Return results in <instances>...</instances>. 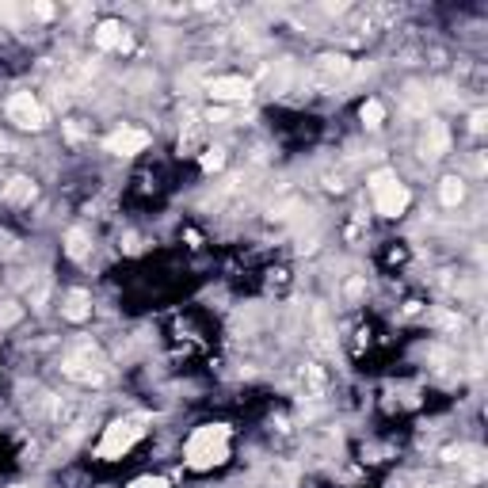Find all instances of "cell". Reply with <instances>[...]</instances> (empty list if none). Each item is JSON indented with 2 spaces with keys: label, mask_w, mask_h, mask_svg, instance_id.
Returning <instances> with one entry per match:
<instances>
[{
  "label": "cell",
  "mask_w": 488,
  "mask_h": 488,
  "mask_svg": "<svg viewBox=\"0 0 488 488\" xmlns=\"http://www.w3.org/2000/svg\"><path fill=\"white\" fill-rule=\"evenodd\" d=\"M370 191H374V206H378L382 218H401L408 203H412V191L397 180V172L390 168H378L370 172Z\"/></svg>",
  "instance_id": "2"
},
{
  "label": "cell",
  "mask_w": 488,
  "mask_h": 488,
  "mask_svg": "<svg viewBox=\"0 0 488 488\" xmlns=\"http://www.w3.org/2000/svg\"><path fill=\"white\" fill-rule=\"evenodd\" d=\"M439 198H442V206H458V203H462V198H465V187H462L458 176H447V180H442Z\"/></svg>",
  "instance_id": "13"
},
{
  "label": "cell",
  "mask_w": 488,
  "mask_h": 488,
  "mask_svg": "<svg viewBox=\"0 0 488 488\" xmlns=\"http://www.w3.org/2000/svg\"><path fill=\"white\" fill-rule=\"evenodd\" d=\"M65 374H69L73 382H81V385H99L107 378V370H103V362H99V355L92 351V347H84L81 355H69L65 359V366H61Z\"/></svg>",
  "instance_id": "4"
},
{
  "label": "cell",
  "mask_w": 488,
  "mask_h": 488,
  "mask_svg": "<svg viewBox=\"0 0 488 488\" xmlns=\"http://www.w3.org/2000/svg\"><path fill=\"white\" fill-rule=\"evenodd\" d=\"M359 115H362V122H366V126H382V118H385V107L378 103V99H366Z\"/></svg>",
  "instance_id": "15"
},
{
  "label": "cell",
  "mask_w": 488,
  "mask_h": 488,
  "mask_svg": "<svg viewBox=\"0 0 488 488\" xmlns=\"http://www.w3.org/2000/svg\"><path fill=\"white\" fill-rule=\"evenodd\" d=\"M221 164H225V153H221V149H206V157H203V168H206V172H218Z\"/></svg>",
  "instance_id": "16"
},
{
  "label": "cell",
  "mask_w": 488,
  "mask_h": 488,
  "mask_svg": "<svg viewBox=\"0 0 488 488\" xmlns=\"http://www.w3.org/2000/svg\"><path fill=\"white\" fill-rule=\"evenodd\" d=\"M96 46L99 50H126L130 46V35H126V27L115 24V19H107V24H99L96 27Z\"/></svg>",
  "instance_id": "8"
},
{
  "label": "cell",
  "mask_w": 488,
  "mask_h": 488,
  "mask_svg": "<svg viewBox=\"0 0 488 488\" xmlns=\"http://www.w3.org/2000/svg\"><path fill=\"white\" fill-rule=\"evenodd\" d=\"M206 92H210L214 103H237V99L252 96V81L248 76H218V81H210Z\"/></svg>",
  "instance_id": "6"
},
{
  "label": "cell",
  "mask_w": 488,
  "mask_h": 488,
  "mask_svg": "<svg viewBox=\"0 0 488 488\" xmlns=\"http://www.w3.org/2000/svg\"><path fill=\"white\" fill-rule=\"evenodd\" d=\"M229 454V427L225 424H206L187 439V465L191 469H210V465L225 462Z\"/></svg>",
  "instance_id": "1"
},
{
  "label": "cell",
  "mask_w": 488,
  "mask_h": 488,
  "mask_svg": "<svg viewBox=\"0 0 488 488\" xmlns=\"http://www.w3.org/2000/svg\"><path fill=\"white\" fill-rule=\"evenodd\" d=\"M351 73V61L343 58V54H325V58H317V76H325V81H340V76Z\"/></svg>",
  "instance_id": "11"
},
{
  "label": "cell",
  "mask_w": 488,
  "mask_h": 488,
  "mask_svg": "<svg viewBox=\"0 0 488 488\" xmlns=\"http://www.w3.org/2000/svg\"><path fill=\"white\" fill-rule=\"evenodd\" d=\"M35 180H27V176H16V180H8V187L0 191V198H4L8 206H27L31 198H35Z\"/></svg>",
  "instance_id": "9"
},
{
  "label": "cell",
  "mask_w": 488,
  "mask_h": 488,
  "mask_svg": "<svg viewBox=\"0 0 488 488\" xmlns=\"http://www.w3.org/2000/svg\"><path fill=\"white\" fill-rule=\"evenodd\" d=\"M19 320V305H8V309H0V325H16Z\"/></svg>",
  "instance_id": "17"
},
{
  "label": "cell",
  "mask_w": 488,
  "mask_h": 488,
  "mask_svg": "<svg viewBox=\"0 0 488 488\" xmlns=\"http://www.w3.org/2000/svg\"><path fill=\"white\" fill-rule=\"evenodd\" d=\"M134 488H168V484H164L161 477H141V481H138Z\"/></svg>",
  "instance_id": "18"
},
{
  "label": "cell",
  "mask_w": 488,
  "mask_h": 488,
  "mask_svg": "<svg viewBox=\"0 0 488 488\" xmlns=\"http://www.w3.org/2000/svg\"><path fill=\"white\" fill-rule=\"evenodd\" d=\"M103 146H107V153H115V157H134V153H141L149 146V134H146V130H130L126 126V130H115Z\"/></svg>",
  "instance_id": "7"
},
{
  "label": "cell",
  "mask_w": 488,
  "mask_h": 488,
  "mask_svg": "<svg viewBox=\"0 0 488 488\" xmlns=\"http://www.w3.org/2000/svg\"><path fill=\"white\" fill-rule=\"evenodd\" d=\"M61 317L65 320H88L92 317V298L84 290H69L65 294V305H61Z\"/></svg>",
  "instance_id": "10"
},
{
  "label": "cell",
  "mask_w": 488,
  "mask_h": 488,
  "mask_svg": "<svg viewBox=\"0 0 488 488\" xmlns=\"http://www.w3.org/2000/svg\"><path fill=\"white\" fill-rule=\"evenodd\" d=\"M138 439H141V427L134 420H118V424L107 427L103 442H99V458H118V454H126Z\"/></svg>",
  "instance_id": "5"
},
{
  "label": "cell",
  "mask_w": 488,
  "mask_h": 488,
  "mask_svg": "<svg viewBox=\"0 0 488 488\" xmlns=\"http://www.w3.org/2000/svg\"><path fill=\"white\" fill-rule=\"evenodd\" d=\"M447 146H450L447 126H442V122H431V130H427V138H424V153H427V157H442Z\"/></svg>",
  "instance_id": "12"
},
{
  "label": "cell",
  "mask_w": 488,
  "mask_h": 488,
  "mask_svg": "<svg viewBox=\"0 0 488 488\" xmlns=\"http://www.w3.org/2000/svg\"><path fill=\"white\" fill-rule=\"evenodd\" d=\"M8 118H12L19 130H42L46 126V111H42V103L31 92H16L12 99H8Z\"/></svg>",
  "instance_id": "3"
},
{
  "label": "cell",
  "mask_w": 488,
  "mask_h": 488,
  "mask_svg": "<svg viewBox=\"0 0 488 488\" xmlns=\"http://www.w3.org/2000/svg\"><path fill=\"white\" fill-rule=\"evenodd\" d=\"M65 252H69L73 260H84L88 256V233L84 229H69V233H65Z\"/></svg>",
  "instance_id": "14"
},
{
  "label": "cell",
  "mask_w": 488,
  "mask_h": 488,
  "mask_svg": "<svg viewBox=\"0 0 488 488\" xmlns=\"http://www.w3.org/2000/svg\"><path fill=\"white\" fill-rule=\"evenodd\" d=\"M35 16H39V19H50L54 8H50V4H35Z\"/></svg>",
  "instance_id": "19"
}]
</instances>
